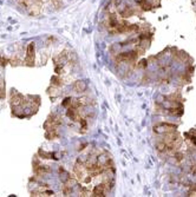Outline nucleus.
Here are the masks:
<instances>
[{
	"instance_id": "f257e3e1",
	"label": "nucleus",
	"mask_w": 196,
	"mask_h": 197,
	"mask_svg": "<svg viewBox=\"0 0 196 197\" xmlns=\"http://www.w3.org/2000/svg\"><path fill=\"white\" fill-rule=\"evenodd\" d=\"M33 60H34V43H30L27 46V51H26V58H25L24 63L26 65H33Z\"/></svg>"
},
{
	"instance_id": "f03ea898",
	"label": "nucleus",
	"mask_w": 196,
	"mask_h": 197,
	"mask_svg": "<svg viewBox=\"0 0 196 197\" xmlns=\"http://www.w3.org/2000/svg\"><path fill=\"white\" fill-rule=\"evenodd\" d=\"M154 130H155V132H157V133H163V132H164V133H170V132L175 131V126L166 124V125L156 126Z\"/></svg>"
},
{
	"instance_id": "7ed1b4c3",
	"label": "nucleus",
	"mask_w": 196,
	"mask_h": 197,
	"mask_svg": "<svg viewBox=\"0 0 196 197\" xmlns=\"http://www.w3.org/2000/svg\"><path fill=\"white\" fill-rule=\"evenodd\" d=\"M75 90L78 91V92H83L86 90V83L83 82V80H80V82H76L75 83Z\"/></svg>"
},
{
	"instance_id": "20e7f679",
	"label": "nucleus",
	"mask_w": 196,
	"mask_h": 197,
	"mask_svg": "<svg viewBox=\"0 0 196 197\" xmlns=\"http://www.w3.org/2000/svg\"><path fill=\"white\" fill-rule=\"evenodd\" d=\"M62 79H60L58 76H54V77H52V79H51V85L53 86V87H59L60 85H62Z\"/></svg>"
},
{
	"instance_id": "39448f33",
	"label": "nucleus",
	"mask_w": 196,
	"mask_h": 197,
	"mask_svg": "<svg viewBox=\"0 0 196 197\" xmlns=\"http://www.w3.org/2000/svg\"><path fill=\"white\" fill-rule=\"evenodd\" d=\"M7 61H8V60H7L5 57L2 58V56H0V65H6Z\"/></svg>"
},
{
	"instance_id": "423d86ee",
	"label": "nucleus",
	"mask_w": 196,
	"mask_h": 197,
	"mask_svg": "<svg viewBox=\"0 0 196 197\" xmlns=\"http://www.w3.org/2000/svg\"><path fill=\"white\" fill-rule=\"evenodd\" d=\"M4 97H5V91L0 86V98H4Z\"/></svg>"
},
{
	"instance_id": "0eeeda50",
	"label": "nucleus",
	"mask_w": 196,
	"mask_h": 197,
	"mask_svg": "<svg viewBox=\"0 0 196 197\" xmlns=\"http://www.w3.org/2000/svg\"><path fill=\"white\" fill-rule=\"evenodd\" d=\"M52 2H53V5H56V6H59L60 4V0H51Z\"/></svg>"
}]
</instances>
